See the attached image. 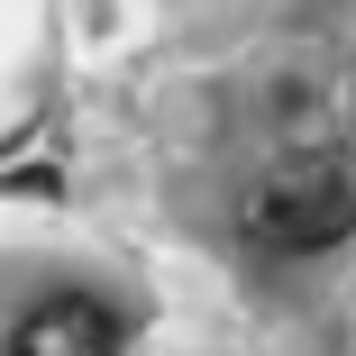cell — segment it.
<instances>
[{"mask_svg":"<svg viewBox=\"0 0 356 356\" xmlns=\"http://www.w3.org/2000/svg\"><path fill=\"white\" fill-rule=\"evenodd\" d=\"M356 229V165L347 156H283L256 192H247V238L265 256H320Z\"/></svg>","mask_w":356,"mask_h":356,"instance_id":"6da1fadb","label":"cell"},{"mask_svg":"<svg viewBox=\"0 0 356 356\" xmlns=\"http://www.w3.org/2000/svg\"><path fill=\"white\" fill-rule=\"evenodd\" d=\"M10 356H119V311L92 293H55L10 329Z\"/></svg>","mask_w":356,"mask_h":356,"instance_id":"7a4b0ae2","label":"cell"}]
</instances>
